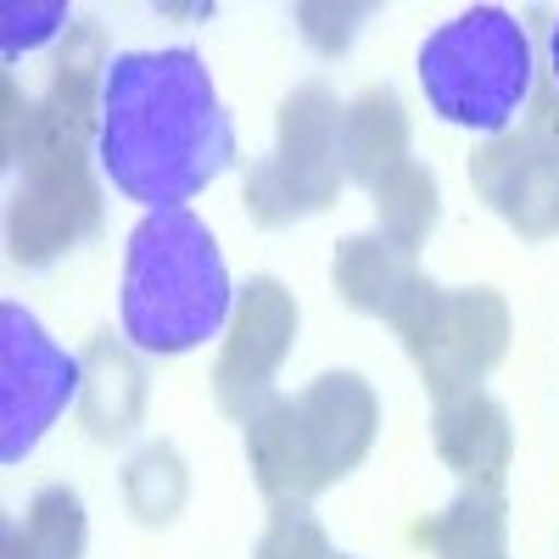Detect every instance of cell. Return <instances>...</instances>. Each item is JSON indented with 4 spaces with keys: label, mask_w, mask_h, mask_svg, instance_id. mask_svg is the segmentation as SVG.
<instances>
[{
    "label": "cell",
    "mask_w": 559,
    "mask_h": 559,
    "mask_svg": "<svg viewBox=\"0 0 559 559\" xmlns=\"http://www.w3.org/2000/svg\"><path fill=\"white\" fill-rule=\"evenodd\" d=\"M408 118L397 107L392 90H369L353 107H342V129H336V163L347 179H364L369 191L397 168L408 163Z\"/></svg>",
    "instance_id": "obj_13"
},
{
    "label": "cell",
    "mask_w": 559,
    "mask_h": 559,
    "mask_svg": "<svg viewBox=\"0 0 559 559\" xmlns=\"http://www.w3.org/2000/svg\"><path fill=\"white\" fill-rule=\"evenodd\" d=\"M79 392L84 358L57 347L28 308H0V459L23 464Z\"/></svg>",
    "instance_id": "obj_4"
},
{
    "label": "cell",
    "mask_w": 559,
    "mask_h": 559,
    "mask_svg": "<svg viewBox=\"0 0 559 559\" xmlns=\"http://www.w3.org/2000/svg\"><path fill=\"white\" fill-rule=\"evenodd\" d=\"M503 342H509L503 302L487 286H471V292H448L442 297L437 324L408 353H414V364L426 369V381L442 397H459V392H476V381L503 358Z\"/></svg>",
    "instance_id": "obj_8"
},
{
    "label": "cell",
    "mask_w": 559,
    "mask_h": 559,
    "mask_svg": "<svg viewBox=\"0 0 559 559\" xmlns=\"http://www.w3.org/2000/svg\"><path fill=\"white\" fill-rule=\"evenodd\" d=\"M336 129H342V107L324 84H302L286 96V107H280V146L252 174V207L263 224L319 213L336 197V185H342Z\"/></svg>",
    "instance_id": "obj_5"
},
{
    "label": "cell",
    "mask_w": 559,
    "mask_h": 559,
    "mask_svg": "<svg viewBox=\"0 0 559 559\" xmlns=\"http://www.w3.org/2000/svg\"><path fill=\"white\" fill-rule=\"evenodd\" d=\"M476 191L509 218L521 236L543 241L559 229V118H526L476 152L471 163Z\"/></svg>",
    "instance_id": "obj_6"
},
{
    "label": "cell",
    "mask_w": 559,
    "mask_h": 559,
    "mask_svg": "<svg viewBox=\"0 0 559 559\" xmlns=\"http://www.w3.org/2000/svg\"><path fill=\"white\" fill-rule=\"evenodd\" d=\"M123 342L152 358H179L224 336L236 319L224 252L213 229L191 213H146L123 247V292H118Z\"/></svg>",
    "instance_id": "obj_2"
},
{
    "label": "cell",
    "mask_w": 559,
    "mask_h": 559,
    "mask_svg": "<svg viewBox=\"0 0 559 559\" xmlns=\"http://www.w3.org/2000/svg\"><path fill=\"white\" fill-rule=\"evenodd\" d=\"M7 559H39V554H34V543H28V532H23V526H7Z\"/></svg>",
    "instance_id": "obj_20"
},
{
    "label": "cell",
    "mask_w": 559,
    "mask_h": 559,
    "mask_svg": "<svg viewBox=\"0 0 559 559\" xmlns=\"http://www.w3.org/2000/svg\"><path fill=\"white\" fill-rule=\"evenodd\" d=\"M414 73H419V90H426V107L442 123L498 140L509 129H521L532 112L537 51L515 12L471 7L426 34Z\"/></svg>",
    "instance_id": "obj_3"
},
{
    "label": "cell",
    "mask_w": 559,
    "mask_h": 559,
    "mask_svg": "<svg viewBox=\"0 0 559 559\" xmlns=\"http://www.w3.org/2000/svg\"><path fill=\"white\" fill-rule=\"evenodd\" d=\"M297 403V426H302V442H308V459L319 471V487H331L336 476H347L353 464L369 453L376 442V426H381V403L369 392L364 376H319Z\"/></svg>",
    "instance_id": "obj_9"
},
{
    "label": "cell",
    "mask_w": 559,
    "mask_h": 559,
    "mask_svg": "<svg viewBox=\"0 0 559 559\" xmlns=\"http://www.w3.org/2000/svg\"><path fill=\"white\" fill-rule=\"evenodd\" d=\"M96 229V185L84 174H45L23 179L12 202V252L17 263H51L62 258L79 236Z\"/></svg>",
    "instance_id": "obj_10"
},
{
    "label": "cell",
    "mask_w": 559,
    "mask_h": 559,
    "mask_svg": "<svg viewBox=\"0 0 559 559\" xmlns=\"http://www.w3.org/2000/svg\"><path fill=\"white\" fill-rule=\"evenodd\" d=\"M258 559H336L324 543V526L308 515V503H274V521L258 543Z\"/></svg>",
    "instance_id": "obj_18"
},
{
    "label": "cell",
    "mask_w": 559,
    "mask_h": 559,
    "mask_svg": "<svg viewBox=\"0 0 559 559\" xmlns=\"http://www.w3.org/2000/svg\"><path fill=\"white\" fill-rule=\"evenodd\" d=\"M247 453H252L258 487L274 503H308L319 492V471H313V459H308V442H302L297 403L292 397H274L263 414L247 419Z\"/></svg>",
    "instance_id": "obj_12"
},
{
    "label": "cell",
    "mask_w": 559,
    "mask_h": 559,
    "mask_svg": "<svg viewBox=\"0 0 559 559\" xmlns=\"http://www.w3.org/2000/svg\"><path fill=\"white\" fill-rule=\"evenodd\" d=\"M437 559H503V498L498 487H464L442 515L419 526Z\"/></svg>",
    "instance_id": "obj_15"
},
{
    "label": "cell",
    "mask_w": 559,
    "mask_h": 559,
    "mask_svg": "<svg viewBox=\"0 0 559 559\" xmlns=\"http://www.w3.org/2000/svg\"><path fill=\"white\" fill-rule=\"evenodd\" d=\"M331 274H336V292H342L358 313H392V308L403 302V292L419 280V274H414V258H408L403 247H392L386 236H353V241L336 252Z\"/></svg>",
    "instance_id": "obj_14"
},
{
    "label": "cell",
    "mask_w": 559,
    "mask_h": 559,
    "mask_svg": "<svg viewBox=\"0 0 559 559\" xmlns=\"http://www.w3.org/2000/svg\"><path fill=\"white\" fill-rule=\"evenodd\" d=\"M62 28H68L62 0H7V12H0V45H7V62H17L23 51H39V45L57 39Z\"/></svg>",
    "instance_id": "obj_19"
},
{
    "label": "cell",
    "mask_w": 559,
    "mask_h": 559,
    "mask_svg": "<svg viewBox=\"0 0 559 559\" xmlns=\"http://www.w3.org/2000/svg\"><path fill=\"white\" fill-rule=\"evenodd\" d=\"M297 342V302L280 280H252L236 302V319H229V342H224V358H218V403L229 408L247 426L252 414H263L274 397V376L286 364Z\"/></svg>",
    "instance_id": "obj_7"
},
{
    "label": "cell",
    "mask_w": 559,
    "mask_h": 559,
    "mask_svg": "<svg viewBox=\"0 0 559 559\" xmlns=\"http://www.w3.org/2000/svg\"><path fill=\"white\" fill-rule=\"evenodd\" d=\"M376 213H381V236L403 252H414L437 224V179L419 163H397L376 185Z\"/></svg>",
    "instance_id": "obj_16"
},
{
    "label": "cell",
    "mask_w": 559,
    "mask_h": 559,
    "mask_svg": "<svg viewBox=\"0 0 559 559\" xmlns=\"http://www.w3.org/2000/svg\"><path fill=\"white\" fill-rule=\"evenodd\" d=\"M96 163L112 179V191L146 213L197 202L236 163V123L218 102L207 62L185 45L107 57Z\"/></svg>",
    "instance_id": "obj_1"
},
{
    "label": "cell",
    "mask_w": 559,
    "mask_h": 559,
    "mask_svg": "<svg viewBox=\"0 0 559 559\" xmlns=\"http://www.w3.org/2000/svg\"><path fill=\"white\" fill-rule=\"evenodd\" d=\"M23 532H28L39 559H79L84 554V503L68 487H45L28 503Z\"/></svg>",
    "instance_id": "obj_17"
},
{
    "label": "cell",
    "mask_w": 559,
    "mask_h": 559,
    "mask_svg": "<svg viewBox=\"0 0 559 559\" xmlns=\"http://www.w3.org/2000/svg\"><path fill=\"white\" fill-rule=\"evenodd\" d=\"M336 559H353V554H336Z\"/></svg>",
    "instance_id": "obj_22"
},
{
    "label": "cell",
    "mask_w": 559,
    "mask_h": 559,
    "mask_svg": "<svg viewBox=\"0 0 559 559\" xmlns=\"http://www.w3.org/2000/svg\"><path fill=\"white\" fill-rule=\"evenodd\" d=\"M548 73H554V90H559V17L548 28Z\"/></svg>",
    "instance_id": "obj_21"
},
{
    "label": "cell",
    "mask_w": 559,
    "mask_h": 559,
    "mask_svg": "<svg viewBox=\"0 0 559 559\" xmlns=\"http://www.w3.org/2000/svg\"><path fill=\"white\" fill-rule=\"evenodd\" d=\"M437 448L471 487H498L515 437H509V419L487 392H459L437 408Z\"/></svg>",
    "instance_id": "obj_11"
}]
</instances>
